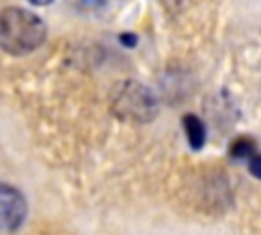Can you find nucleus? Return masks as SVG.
<instances>
[{"mask_svg": "<svg viewBox=\"0 0 261 235\" xmlns=\"http://www.w3.org/2000/svg\"><path fill=\"white\" fill-rule=\"evenodd\" d=\"M114 112L130 123H147L157 112L155 96L137 82H124L114 96Z\"/></svg>", "mask_w": 261, "mask_h": 235, "instance_id": "nucleus-2", "label": "nucleus"}, {"mask_svg": "<svg viewBox=\"0 0 261 235\" xmlns=\"http://www.w3.org/2000/svg\"><path fill=\"white\" fill-rule=\"evenodd\" d=\"M122 41H124L126 45H133V43H135V37H122Z\"/></svg>", "mask_w": 261, "mask_h": 235, "instance_id": "nucleus-7", "label": "nucleus"}, {"mask_svg": "<svg viewBox=\"0 0 261 235\" xmlns=\"http://www.w3.org/2000/svg\"><path fill=\"white\" fill-rule=\"evenodd\" d=\"M249 170H251L253 176H257L261 180V155H253L249 159Z\"/></svg>", "mask_w": 261, "mask_h": 235, "instance_id": "nucleus-6", "label": "nucleus"}, {"mask_svg": "<svg viewBox=\"0 0 261 235\" xmlns=\"http://www.w3.org/2000/svg\"><path fill=\"white\" fill-rule=\"evenodd\" d=\"M184 129H186V135H188V141L194 149H200L206 141V129H204V123L196 116V114H186L184 116Z\"/></svg>", "mask_w": 261, "mask_h": 235, "instance_id": "nucleus-4", "label": "nucleus"}, {"mask_svg": "<svg viewBox=\"0 0 261 235\" xmlns=\"http://www.w3.org/2000/svg\"><path fill=\"white\" fill-rule=\"evenodd\" d=\"M24 217H27L24 196L16 188L8 184H0V233L18 229Z\"/></svg>", "mask_w": 261, "mask_h": 235, "instance_id": "nucleus-3", "label": "nucleus"}, {"mask_svg": "<svg viewBox=\"0 0 261 235\" xmlns=\"http://www.w3.org/2000/svg\"><path fill=\"white\" fill-rule=\"evenodd\" d=\"M45 37V22L37 14L20 6H8L0 12V49L12 55H24L35 51Z\"/></svg>", "mask_w": 261, "mask_h": 235, "instance_id": "nucleus-1", "label": "nucleus"}, {"mask_svg": "<svg viewBox=\"0 0 261 235\" xmlns=\"http://www.w3.org/2000/svg\"><path fill=\"white\" fill-rule=\"evenodd\" d=\"M230 155L232 157H253L255 155V143L249 137H241L230 145Z\"/></svg>", "mask_w": 261, "mask_h": 235, "instance_id": "nucleus-5", "label": "nucleus"}]
</instances>
